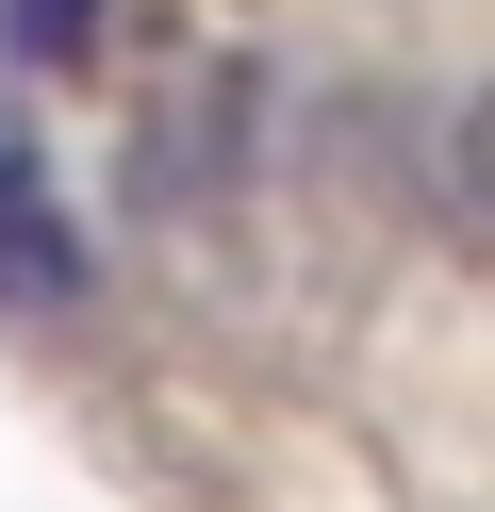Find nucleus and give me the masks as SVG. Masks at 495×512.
<instances>
[{
  "instance_id": "f03ea898",
  "label": "nucleus",
  "mask_w": 495,
  "mask_h": 512,
  "mask_svg": "<svg viewBox=\"0 0 495 512\" xmlns=\"http://www.w3.org/2000/svg\"><path fill=\"white\" fill-rule=\"evenodd\" d=\"M0 34H17L33 67H83V50H99V0H0Z\"/></svg>"
},
{
  "instance_id": "f257e3e1",
  "label": "nucleus",
  "mask_w": 495,
  "mask_h": 512,
  "mask_svg": "<svg viewBox=\"0 0 495 512\" xmlns=\"http://www.w3.org/2000/svg\"><path fill=\"white\" fill-rule=\"evenodd\" d=\"M66 281H83V232L50 215V182H33V149H0V298H33V314H50Z\"/></svg>"
}]
</instances>
